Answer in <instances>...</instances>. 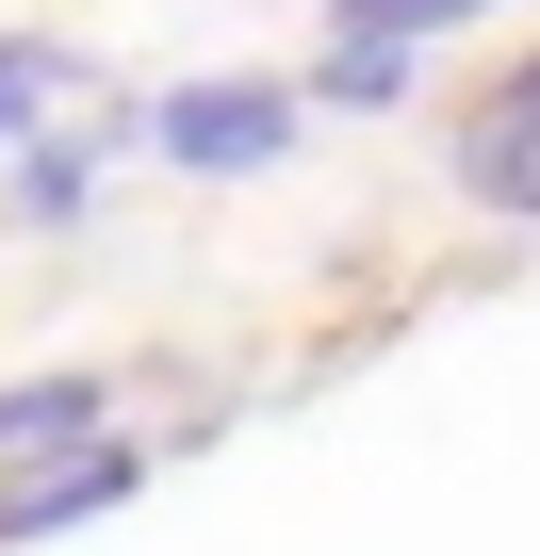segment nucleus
I'll return each mask as SVG.
<instances>
[{
    "instance_id": "f257e3e1",
    "label": "nucleus",
    "mask_w": 540,
    "mask_h": 556,
    "mask_svg": "<svg viewBox=\"0 0 540 556\" xmlns=\"http://www.w3.org/2000/svg\"><path fill=\"white\" fill-rule=\"evenodd\" d=\"M115 115H131V148L164 180H279L312 148V83H279V66H197V83L115 99Z\"/></svg>"
},
{
    "instance_id": "f03ea898",
    "label": "nucleus",
    "mask_w": 540,
    "mask_h": 556,
    "mask_svg": "<svg viewBox=\"0 0 540 556\" xmlns=\"http://www.w3.org/2000/svg\"><path fill=\"white\" fill-rule=\"evenodd\" d=\"M442 180H459L491 229H540V34H524L459 115H442Z\"/></svg>"
},
{
    "instance_id": "7ed1b4c3",
    "label": "nucleus",
    "mask_w": 540,
    "mask_h": 556,
    "mask_svg": "<svg viewBox=\"0 0 540 556\" xmlns=\"http://www.w3.org/2000/svg\"><path fill=\"white\" fill-rule=\"evenodd\" d=\"M164 458L131 442V426H99V442H66V458H34V475H0V556H34V540H66V523H99V507H131Z\"/></svg>"
},
{
    "instance_id": "20e7f679",
    "label": "nucleus",
    "mask_w": 540,
    "mask_h": 556,
    "mask_svg": "<svg viewBox=\"0 0 540 556\" xmlns=\"http://www.w3.org/2000/svg\"><path fill=\"white\" fill-rule=\"evenodd\" d=\"M312 115H410V83H426V34H393V17H344L328 0V34H312Z\"/></svg>"
},
{
    "instance_id": "39448f33",
    "label": "nucleus",
    "mask_w": 540,
    "mask_h": 556,
    "mask_svg": "<svg viewBox=\"0 0 540 556\" xmlns=\"http://www.w3.org/2000/svg\"><path fill=\"white\" fill-rule=\"evenodd\" d=\"M115 148H131V115H99V131H17V148H0V213H17V229H83V197H99Z\"/></svg>"
},
{
    "instance_id": "423d86ee",
    "label": "nucleus",
    "mask_w": 540,
    "mask_h": 556,
    "mask_svg": "<svg viewBox=\"0 0 540 556\" xmlns=\"http://www.w3.org/2000/svg\"><path fill=\"white\" fill-rule=\"evenodd\" d=\"M99 426H115L99 377H0V475H34V458H66V442H99Z\"/></svg>"
},
{
    "instance_id": "0eeeda50",
    "label": "nucleus",
    "mask_w": 540,
    "mask_h": 556,
    "mask_svg": "<svg viewBox=\"0 0 540 556\" xmlns=\"http://www.w3.org/2000/svg\"><path fill=\"white\" fill-rule=\"evenodd\" d=\"M83 83V50H50V34H0V148L17 131H50V99Z\"/></svg>"
},
{
    "instance_id": "6e6552de",
    "label": "nucleus",
    "mask_w": 540,
    "mask_h": 556,
    "mask_svg": "<svg viewBox=\"0 0 540 556\" xmlns=\"http://www.w3.org/2000/svg\"><path fill=\"white\" fill-rule=\"evenodd\" d=\"M344 17H393V34H426V50H442V34H475V17H507V0H344Z\"/></svg>"
}]
</instances>
